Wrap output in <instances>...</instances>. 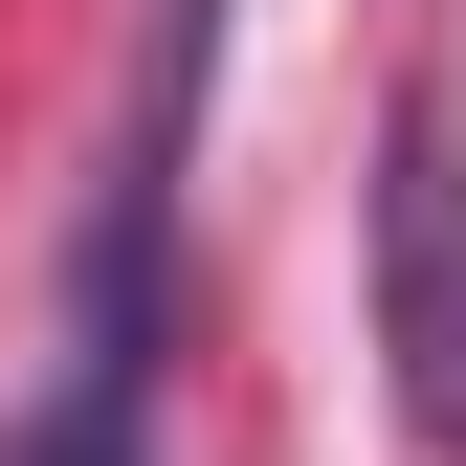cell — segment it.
<instances>
[{
    "label": "cell",
    "mask_w": 466,
    "mask_h": 466,
    "mask_svg": "<svg viewBox=\"0 0 466 466\" xmlns=\"http://www.w3.org/2000/svg\"><path fill=\"white\" fill-rule=\"evenodd\" d=\"M378 356H400V422L466 466V89L378 111Z\"/></svg>",
    "instance_id": "6da1fadb"
},
{
    "label": "cell",
    "mask_w": 466,
    "mask_h": 466,
    "mask_svg": "<svg viewBox=\"0 0 466 466\" xmlns=\"http://www.w3.org/2000/svg\"><path fill=\"white\" fill-rule=\"evenodd\" d=\"M0 466H134V400H111V378H67V400H45Z\"/></svg>",
    "instance_id": "7a4b0ae2"
}]
</instances>
